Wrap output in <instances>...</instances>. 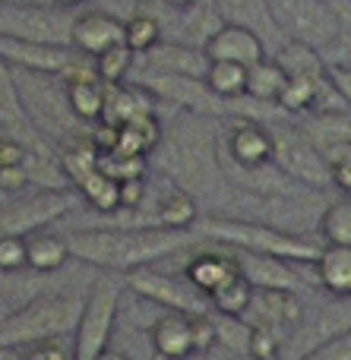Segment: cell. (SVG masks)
I'll return each mask as SVG.
<instances>
[{
	"instance_id": "9",
	"label": "cell",
	"mask_w": 351,
	"mask_h": 360,
	"mask_svg": "<svg viewBox=\"0 0 351 360\" xmlns=\"http://www.w3.org/2000/svg\"><path fill=\"white\" fill-rule=\"evenodd\" d=\"M73 19L76 16L67 6L57 4H42V6L0 4V35L73 48Z\"/></svg>"
},
{
	"instance_id": "40",
	"label": "cell",
	"mask_w": 351,
	"mask_h": 360,
	"mask_svg": "<svg viewBox=\"0 0 351 360\" xmlns=\"http://www.w3.org/2000/svg\"><path fill=\"white\" fill-rule=\"evenodd\" d=\"M190 332H193V351L196 354H209L219 345V332H215V316L203 313V316H190Z\"/></svg>"
},
{
	"instance_id": "28",
	"label": "cell",
	"mask_w": 351,
	"mask_h": 360,
	"mask_svg": "<svg viewBox=\"0 0 351 360\" xmlns=\"http://www.w3.org/2000/svg\"><path fill=\"white\" fill-rule=\"evenodd\" d=\"M276 60L282 63V70L288 76H307V79H320V76L329 73V63H326V57H323V51L314 48V44L295 41V38L282 41Z\"/></svg>"
},
{
	"instance_id": "23",
	"label": "cell",
	"mask_w": 351,
	"mask_h": 360,
	"mask_svg": "<svg viewBox=\"0 0 351 360\" xmlns=\"http://www.w3.org/2000/svg\"><path fill=\"white\" fill-rule=\"evenodd\" d=\"M184 275H187V278L209 297V294L219 291L222 285H228L234 275H241V266H238V259H234L231 253L206 250V253L193 256V259L184 266Z\"/></svg>"
},
{
	"instance_id": "27",
	"label": "cell",
	"mask_w": 351,
	"mask_h": 360,
	"mask_svg": "<svg viewBox=\"0 0 351 360\" xmlns=\"http://www.w3.org/2000/svg\"><path fill=\"white\" fill-rule=\"evenodd\" d=\"M298 127H301L317 146H323V149L351 143V111L348 108H342V111H326V114H307Z\"/></svg>"
},
{
	"instance_id": "34",
	"label": "cell",
	"mask_w": 351,
	"mask_h": 360,
	"mask_svg": "<svg viewBox=\"0 0 351 360\" xmlns=\"http://www.w3.org/2000/svg\"><path fill=\"white\" fill-rule=\"evenodd\" d=\"M320 234L326 243L351 247V196L336 199L320 212Z\"/></svg>"
},
{
	"instance_id": "14",
	"label": "cell",
	"mask_w": 351,
	"mask_h": 360,
	"mask_svg": "<svg viewBox=\"0 0 351 360\" xmlns=\"http://www.w3.org/2000/svg\"><path fill=\"white\" fill-rule=\"evenodd\" d=\"M250 326H266V329L279 332L288 342V335L301 326L304 304L298 291H276V288H257L250 300V310L244 313Z\"/></svg>"
},
{
	"instance_id": "25",
	"label": "cell",
	"mask_w": 351,
	"mask_h": 360,
	"mask_svg": "<svg viewBox=\"0 0 351 360\" xmlns=\"http://www.w3.org/2000/svg\"><path fill=\"white\" fill-rule=\"evenodd\" d=\"M73 259L67 237L51 231H32L25 234V269L32 272H60Z\"/></svg>"
},
{
	"instance_id": "29",
	"label": "cell",
	"mask_w": 351,
	"mask_h": 360,
	"mask_svg": "<svg viewBox=\"0 0 351 360\" xmlns=\"http://www.w3.org/2000/svg\"><path fill=\"white\" fill-rule=\"evenodd\" d=\"M155 221L162 224V228L190 231V228H196V221H200V202H196L193 193L174 186V190H168L162 199H158Z\"/></svg>"
},
{
	"instance_id": "45",
	"label": "cell",
	"mask_w": 351,
	"mask_h": 360,
	"mask_svg": "<svg viewBox=\"0 0 351 360\" xmlns=\"http://www.w3.org/2000/svg\"><path fill=\"white\" fill-rule=\"evenodd\" d=\"M25 360H73L67 348L60 345V338L57 342H42V345H32Z\"/></svg>"
},
{
	"instance_id": "46",
	"label": "cell",
	"mask_w": 351,
	"mask_h": 360,
	"mask_svg": "<svg viewBox=\"0 0 351 360\" xmlns=\"http://www.w3.org/2000/svg\"><path fill=\"white\" fill-rule=\"evenodd\" d=\"M329 76H333L339 95L345 98V108L351 111V63H329Z\"/></svg>"
},
{
	"instance_id": "3",
	"label": "cell",
	"mask_w": 351,
	"mask_h": 360,
	"mask_svg": "<svg viewBox=\"0 0 351 360\" xmlns=\"http://www.w3.org/2000/svg\"><path fill=\"white\" fill-rule=\"evenodd\" d=\"M196 231H200L209 243H219V247L282 256V259H291V262H314L317 256H320V243L307 240V237H298V234H291V231H282V228H276V224L253 221V218L209 215V218L196 221Z\"/></svg>"
},
{
	"instance_id": "19",
	"label": "cell",
	"mask_w": 351,
	"mask_h": 360,
	"mask_svg": "<svg viewBox=\"0 0 351 360\" xmlns=\"http://www.w3.org/2000/svg\"><path fill=\"white\" fill-rule=\"evenodd\" d=\"M143 67L152 73H177V76H196V79H206L209 70V57L203 48L184 41H158L155 48H149L143 54Z\"/></svg>"
},
{
	"instance_id": "38",
	"label": "cell",
	"mask_w": 351,
	"mask_h": 360,
	"mask_svg": "<svg viewBox=\"0 0 351 360\" xmlns=\"http://www.w3.org/2000/svg\"><path fill=\"white\" fill-rule=\"evenodd\" d=\"M282 345H285V338L279 335V332L266 329V326H253L247 357L250 360H279L282 357Z\"/></svg>"
},
{
	"instance_id": "18",
	"label": "cell",
	"mask_w": 351,
	"mask_h": 360,
	"mask_svg": "<svg viewBox=\"0 0 351 360\" xmlns=\"http://www.w3.org/2000/svg\"><path fill=\"white\" fill-rule=\"evenodd\" d=\"M209 60H228V63H250L263 60L266 57V48H263V38L257 32L244 29V25H231V22H222L219 29L212 32L206 44H203Z\"/></svg>"
},
{
	"instance_id": "49",
	"label": "cell",
	"mask_w": 351,
	"mask_h": 360,
	"mask_svg": "<svg viewBox=\"0 0 351 360\" xmlns=\"http://www.w3.org/2000/svg\"><path fill=\"white\" fill-rule=\"evenodd\" d=\"M0 4H13V6H42V4H51V0H0Z\"/></svg>"
},
{
	"instance_id": "8",
	"label": "cell",
	"mask_w": 351,
	"mask_h": 360,
	"mask_svg": "<svg viewBox=\"0 0 351 360\" xmlns=\"http://www.w3.org/2000/svg\"><path fill=\"white\" fill-rule=\"evenodd\" d=\"M269 13L285 38L314 44L320 51L339 44L345 29L339 10L329 0H269Z\"/></svg>"
},
{
	"instance_id": "12",
	"label": "cell",
	"mask_w": 351,
	"mask_h": 360,
	"mask_svg": "<svg viewBox=\"0 0 351 360\" xmlns=\"http://www.w3.org/2000/svg\"><path fill=\"white\" fill-rule=\"evenodd\" d=\"M76 205V190H38L32 196L10 202L0 209V234H32V231H44L51 221H60L70 209Z\"/></svg>"
},
{
	"instance_id": "1",
	"label": "cell",
	"mask_w": 351,
	"mask_h": 360,
	"mask_svg": "<svg viewBox=\"0 0 351 360\" xmlns=\"http://www.w3.org/2000/svg\"><path fill=\"white\" fill-rule=\"evenodd\" d=\"M196 240H206L196 228L177 231L162 228V224H146V228H79L67 234L73 259L95 266L98 272H117L127 275L133 269H143L149 262H158L171 253L193 247Z\"/></svg>"
},
{
	"instance_id": "54",
	"label": "cell",
	"mask_w": 351,
	"mask_h": 360,
	"mask_svg": "<svg viewBox=\"0 0 351 360\" xmlns=\"http://www.w3.org/2000/svg\"><path fill=\"white\" fill-rule=\"evenodd\" d=\"M0 133H4V130H0Z\"/></svg>"
},
{
	"instance_id": "35",
	"label": "cell",
	"mask_w": 351,
	"mask_h": 360,
	"mask_svg": "<svg viewBox=\"0 0 351 360\" xmlns=\"http://www.w3.org/2000/svg\"><path fill=\"white\" fill-rule=\"evenodd\" d=\"M162 41V19L155 13H136L124 22V44L133 54H146Z\"/></svg>"
},
{
	"instance_id": "48",
	"label": "cell",
	"mask_w": 351,
	"mask_h": 360,
	"mask_svg": "<svg viewBox=\"0 0 351 360\" xmlns=\"http://www.w3.org/2000/svg\"><path fill=\"white\" fill-rule=\"evenodd\" d=\"M0 360H25L19 354V348H6V345H0Z\"/></svg>"
},
{
	"instance_id": "20",
	"label": "cell",
	"mask_w": 351,
	"mask_h": 360,
	"mask_svg": "<svg viewBox=\"0 0 351 360\" xmlns=\"http://www.w3.org/2000/svg\"><path fill=\"white\" fill-rule=\"evenodd\" d=\"M114 44H124V19L101 10L79 13L73 19V48L79 54L98 57L101 51L114 48Z\"/></svg>"
},
{
	"instance_id": "13",
	"label": "cell",
	"mask_w": 351,
	"mask_h": 360,
	"mask_svg": "<svg viewBox=\"0 0 351 360\" xmlns=\"http://www.w3.org/2000/svg\"><path fill=\"white\" fill-rule=\"evenodd\" d=\"M225 152H228V165H234L238 171H257L272 165L276 139H272L269 124L238 117L231 124V130L225 133Z\"/></svg>"
},
{
	"instance_id": "10",
	"label": "cell",
	"mask_w": 351,
	"mask_h": 360,
	"mask_svg": "<svg viewBox=\"0 0 351 360\" xmlns=\"http://www.w3.org/2000/svg\"><path fill=\"white\" fill-rule=\"evenodd\" d=\"M124 281L133 294H139V297L158 304L162 310H177V313H187V316L212 313L209 297L187 278V275H184V278H174V275H165L152 266H143V269L127 272Z\"/></svg>"
},
{
	"instance_id": "15",
	"label": "cell",
	"mask_w": 351,
	"mask_h": 360,
	"mask_svg": "<svg viewBox=\"0 0 351 360\" xmlns=\"http://www.w3.org/2000/svg\"><path fill=\"white\" fill-rule=\"evenodd\" d=\"M0 57H4L10 67L60 76L63 70L79 57V51L67 48V44H42V41H23V38L0 35Z\"/></svg>"
},
{
	"instance_id": "30",
	"label": "cell",
	"mask_w": 351,
	"mask_h": 360,
	"mask_svg": "<svg viewBox=\"0 0 351 360\" xmlns=\"http://www.w3.org/2000/svg\"><path fill=\"white\" fill-rule=\"evenodd\" d=\"M76 193H79L95 212H101V215H114V212L120 209V180L108 174L101 165L76 184Z\"/></svg>"
},
{
	"instance_id": "26",
	"label": "cell",
	"mask_w": 351,
	"mask_h": 360,
	"mask_svg": "<svg viewBox=\"0 0 351 360\" xmlns=\"http://www.w3.org/2000/svg\"><path fill=\"white\" fill-rule=\"evenodd\" d=\"M215 10H219L222 22L231 25H244V29L257 32L260 38L266 32H279L276 19L269 13V0H212Z\"/></svg>"
},
{
	"instance_id": "32",
	"label": "cell",
	"mask_w": 351,
	"mask_h": 360,
	"mask_svg": "<svg viewBox=\"0 0 351 360\" xmlns=\"http://www.w3.org/2000/svg\"><path fill=\"white\" fill-rule=\"evenodd\" d=\"M257 288L247 281V275H234L228 285H222L219 291L209 294V304H212V313H222V316H244L250 310V300Z\"/></svg>"
},
{
	"instance_id": "43",
	"label": "cell",
	"mask_w": 351,
	"mask_h": 360,
	"mask_svg": "<svg viewBox=\"0 0 351 360\" xmlns=\"http://www.w3.org/2000/svg\"><path fill=\"white\" fill-rule=\"evenodd\" d=\"M29 171H25V165H10V168H0V193H23L25 186H29Z\"/></svg>"
},
{
	"instance_id": "41",
	"label": "cell",
	"mask_w": 351,
	"mask_h": 360,
	"mask_svg": "<svg viewBox=\"0 0 351 360\" xmlns=\"http://www.w3.org/2000/svg\"><path fill=\"white\" fill-rule=\"evenodd\" d=\"M301 360H351V329L342 332V335H336L333 342L314 348L310 354H304Z\"/></svg>"
},
{
	"instance_id": "17",
	"label": "cell",
	"mask_w": 351,
	"mask_h": 360,
	"mask_svg": "<svg viewBox=\"0 0 351 360\" xmlns=\"http://www.w3.org/2000/svg\"><path fill=\"white\" fill-rule=\"evenodd\" d=\"M348 329H351V307L348 304L320 310L317 316H310V323L301 319V326H298V329L288 335V342H285L291 348L288 360H301L304 354H310L314 348L333 342L336 335H342V332H348Z\"/></svg>"
},
{
	"instance_id": "31",
	"label": "cell",
	"mask_w": 351,
	"mask_h": 360,
	"mask_svg": "<svg viewBox=\"0 0 351 360\" xmlns=\"http://www.w3.org/2000/svg\"><path fill=\"white\" fill-rule=\"evenodd\" d=\"M288 86V73L282 70V63L272 60H257L247 67V95L260 101H276L282 95V89Z\"/></svg>"
},
{
	"instance_id": "21",
	"label": "cell",
	"mask_w": 351,
	"mask_h": 360,
	"mask_svg": "<svg viewBox=\"0 0 351 360\" xmlns=\"http://www.w3.org/2000/svg\"><path fill=\"white\" fill-rule=\"evenodd\" d=\"M0 130L16 136L19 143H25L29 149H42L48 146L35 130H32L29 117H25L23 105H19V92H16V79H13V67L0 57Z\"/></svg>"
},
{
	"instance_id": "5",
	"label": "cell",
	"mask_w": 351,
	"mask_h": 360,
	"mask_svg": "<svg viewBox=\"0 0 351 360\" xmlns=\"http://www.w3.org/2000/svg\"><path fill=\"white\" fill-rule=\"evenodd\" d=\"M82 300H73L70 294H38L29 304L6 313L0 323V345L6 348H32L42 342H57V338L76 332L79 323Z\"/></svg>"
},
{
	"instance_id": "47",
	"label": "cell",
	"mask_w": 351,
	"mask_h": 360,
	"mask_svg": "<svg viewBox=\"0 0 351 360\" xmlns=\"http://www.w3.org/2000/svg\"><path fill=\"white\" fill-rule=\"evenodd\" d=\"M333 186H339L342 193L351 196V162H345V158H336L333 162Z\"/></svg>"
},
{
	"instance_id": "44",
	"label": "cell",
	"mask_w": 351,
	"mask_h": 360,
	"mask_svg": "<svg viewBox=\"0 0 351 360\" xmlns=\"http://www.w3.org/2000/svg\"><path fill=\"white\" fill-rule=\"evenodd\" d=\"M95 10H101V13H111V16H117V19H130V16H136V13H143V0H98V6Z\"/></svg>"
},
{
	"instance_id": "39",
	"label": "cell",
	"mask_w": 351,
	"mask_h": 360,
	"mask_svg": "<svg viewBox=\"0 0 351 360\" xmlns=\"http://www.w3.org/2000/svg\"><path fill=\"white\" fill-rule=\"evenodd\" d=\"M25 269V237L0 234V272L13 275Z\"/></svg>"
},
{
	"instance_id": "50",
	"label": "cell",
	"mask_w": 351,
	"mask_h": 360,
	"mask_svg": "<svg viewBox=\"0 0 351 360\" xmlns=\"http://www.w3.org/2000/svg\"><path fill=\"white\" fill-rule=\"evenodd\" d=\"M98 360H130V357H127V354H120V351H111V348H108L105 354H98Z\"/></svg>"
},
{
	"instance_id": "42",
	"label": "cell",
	"mask_w": 351,
	"mask_h": 360,
	"mask_svg": "<svg viewBox=\"0 0 351 360\" xmlns=\"http://www.w3.org/2000/svg\"><path fill=\"white\" fill-rule=\"evenodd\" d=\"M25 152H29V146H25V143H19V139L10 136V133H0V168L23 165L25 162Z\"/></svg>"
},
{
	"instance_id": "37",
	"label": "cell",
	"mask_w": 351,
	"mask_h": 360,
	"mask_svg": "<svg viewBox=\"0 0 351 360\" xmlns=\"http://www.w3.org/2000/svg\"><path fill=\"white\" fill-rule=\"evenodd\" d=\"M133 51L127 48V44H114V48L101 51L98 57H95V70H98L101 82H108V86H114V82H124L127 73L133 70Z\"/></svg>"
},
{
	"instance_id": "24",
	"label": "cell",
	"mask_w": 351,
	"mask_h": 360,
	"mask_svg": "<svg viewBox=\"0 0 351 360\" xmlns=\"http://www.w3.org/2000/svg\"><path fill=\"white\" fill-rule=\"evenodd\" d=\"M314 278L333 297H351V247L323 243L314 259Z\"/></svg>"
},
{
	"instance_id": "16",
	"label": "cell",
	"mask_w": 351,
	"mask_h": 360,
	"mask_svg": "<svg viewBox=\"0 0 351 360\" xmlns=\"http://www.w3.org/2000/svg\"><path fill=\"white\" fill-rule=\"evenodd\" d=\"M241 272L247 275L253 288H276V291H304V278L295 266L301 262L282 259V256H266V253H250V250H238L234 253Z\"/></svg>"
},
{
	"instance_id": "52",
	"label": "cell",
	"mask_w": 351,
	"mask_h": 360,
	"mask_svg": "<svg viewBox=\"0 0 351 360\" xmlns=\"http://www.w3.org/2000/svg\"><path fill=\"white\" fill-rule=\"evenodd\" d=\"M51 4H57V6H67V10H73V6L86 4V0H51Z\"/></svg>"
},
{
	"instance_id": "53",
	"label": "cell",
	"mask_w": 351,
	"mask_h": 360,
	"mask_svg": "<svg viewBox=\"0 0 351 360\" xmlns=\"http://www.w3.org/2000/svg\"><path fill=\"white\" fill-rule=\"evenodd\" d=\"M6 313H10V310H4V307H0V323H4V319H6Z\"/></svg>"
},
{
	"instance_id": "36",
	"label": "cell",
	"mask_w": 351,
	"mask_h": 360,
	"mask_svg": "<svg viewBox=\"0 0 351 360\" xmlns=\"http://www.w3.org/2000/svg\"><path fill=\"white\" fill-rule=\"evenodd\" d=\"M212 316H215V332H219L222 348L231 351V354H238V357H247L253 326L247 323L244 316H222V313H212Z\"/></svg>"
},
{
	"instance_id": "4",
	"label": "cell",
	"mask_w": 351,
	"mask_h": 360,
	"mask_svg": "<svg viewBox=\"0 0 351 360\" xmlns=\"http://www.w3.org/2000/svg\"><path fill=\"white\" fill-rule=\"evenodd\" d=\"M13 79H16L19 105H23L25 117H29L32 130L44 139V143H63V139L79 136L82 120L73 114L67 95V82L60 76L51 73H32V70L13 67Z\"/></svg>"
},
{
	"instance_id": "51",
	"label": "cell",
	"mask_w": 351,
	"mask_h": 360,
	"mask_svg": "<svg viewBox=\"0 0 351 360\" xmlns=\"http://www.w3.org/2000/svg\"><path fill=\"white\" fill-rule=\"evenodd\" d=\"M171 6H177V10H187V6H193V4H200V0H168Z\"/></svg>"
},
{
	"instance_id": "33",
	"label": "cell",
	"mask_w": 351,
	"mask_h": 360,
	"mask_svg": "<svg viewBox=\"0 0 351 360\" xmlns=\"http://www.w3.org/2000/svg\"><path fill=\"white\" fill-rule=\"evenodd\" d=\"M206 86L225 101L247 95V67L244 63H228V60H212L206 70Z\"/></svg>"
},
{
	"instance_id": "2",
	"label": "cell",
	"mask_w": 351,
	"mask_h": 360,
	"mask_svg": "<svg viewBox=\"0 0 351 360\" xmlns=\"http://www.w3.org/2000/svg\"><path fill=\"white\" fill-rule=\"evenodd\" d=\"M187 117H177L171 136L162 133V143L155 146V158L162 165V171L174 180L181 190L200 196L203 190H209L215 180V143L219 139H209V120L203 114H190Z\"/></svg>"
},
{
	"instance_id": "6",
	"label": "cell",
	"mask_w": 351,
	"mask_h": 360,
	"mask_svg": "<svg viewBox=\"0 0 351 360\" xmlns=\"http://www.w3.org/2000/svg\"><path fill=\"white\" fill-rule=\"evenodd\" d=\"M120 288H124V281L117 272L95 275L89 294L82 297L79 323L73 332V360H98V354L108 351L120 313Z\"/></svg>"
},
{
	"instance_id": "22",
	"label": "cell",
	"mask_w": 351,
	"mask_h": 360,
	"mask_svg": "<svg viewBox=\"0 0 351 360\" xmlns=\"http://www.w3.org/2000/svg\"><path fill=\"white\" fill-rule=\"evenodd\" d=\"M152 351L165 360H187L193 351V332H190V316L177 310H165L149 329Z\"/></svg>"
},
{
	"instance_id": "11",
	"label": "cell",
	"mask_w": 351,
	"mask_h": 360,
	"mask_svg": "<svg viewBox=\"0 0 351 360\" xmlns=\"http://www.w3.org/2000/svg\"><path fill=\"white\" fill-rule=\"evenodd\" d=\"M136 86H143L149 95H158V98L171 101L174 108L190 114H203V117H225L228 101L222 95H215L212 89L206 86V79H196V76H177V73H139Z\"/></svg>"
},
{
	"instance_id": "7",
	"label": "cell",
	"mask_w": 351,
	"mask_h": 360,
	"mask_svg": "<svg viewBox=\"0 0 351 360\" xmlns=\"http://www.w3.org/2000/svg\"><path fill=\"white\" fill-rule=\"evenodd\" d=\"M272 139H276V155L272 165L282 171L288 180H295L304 190H323L333 184V162L323 152V146H317L301 127H291L285 120L269 124Z\"/></svg>"
}]
</instances>
